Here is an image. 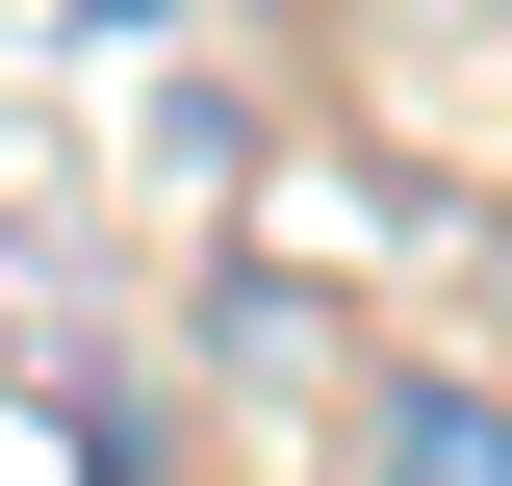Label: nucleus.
Instances as JSON below:
<instances>
[{
	"label": "nucleus",
	"mask_w": 512,
	"mask_h": 486,
	"mask_svg": "<svg viewBox=\"0 0 512 486\" xmlns=\"http://www.w3.org/2000/svg\"><path fill=\"white\" fill-rule=\"evenodd\" d=\"M359 486H512V359H384L359 384Z\"/></svg>",
	"instance_id": "f257e3e1"
},
{
	"label": "nucleus",
	"mask_w": 512,
	"mask_h": 486,
	"mask_svg": "<svg viewBox=\"0 0 512 486\" xmlns=\"http://www.w3.org/2000/svg\"><path fill=\"white\" fill-rule=\"evenodd\" d=\"M154 180H205V205L256 180V103H231V77H180V103H154Z\"/></svg>",
	"instance_id": "f03ea898"
},
{
	"label": "nucleus",
	"mask_w": 512,
	"mask_h": 486,
	"mask_svg": "<svg viewBox=\"0 0 512 486\" xmlns=\"http://www.w3.org/2000/svg\"><path fill=\"white\" fill-rule=\"evenodd\" d=\"M487 359H512V205H487Z\"/></svg>",
	"instance_id": "7ed1b4c3"
}]
</instances>
